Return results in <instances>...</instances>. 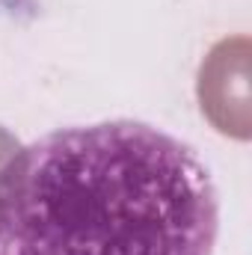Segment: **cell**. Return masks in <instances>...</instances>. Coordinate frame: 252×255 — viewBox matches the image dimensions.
<instances>
[{"mask_svg": "<svg viewBox=\"0 0 252 255\" xmlns=\"http://www.w3.org/2000/svg\"><path fill=\"white\" fill-rule=\"evenodd\" d=\"M217 232L208 166L145 122L51 130L0 172V255H214Z\"/></svg>", "mask_w": 252, "mask_h": 255, "instance_id": "obj_1", "label": "cell"}, {"mask_svg": "<svg viewBox=\"0 0 252 255\" xmlns=\"http://www.w3.org/2000/svg\"><path fill=\"white\" fill-rule=\"evenodd\" d=\"M196 95L202 116L223 136L250 139V39L232 36L217 42L199 65Z\"/></svg>", "mask_w": 252, "mask_h": 255, "instance_id": "obj_2", "label": "cell"}, {"mask_svg": "<svg viewBox=\"0 0 252 255\" xmlns=\"http://www.w3.org/2000/svg\"><path fill=\"white\" fill-rule=\"evenodd\" d=\"M21 148V142L6 130V128H0V172H3V166L15 157V151Z\"/></svg>", "mask_w": 252, "mask_h": 255, "instance_id": "obj_3", "label": "cell"}]
</instances>
